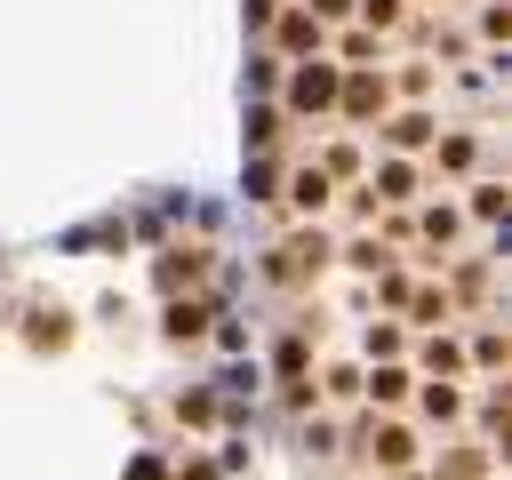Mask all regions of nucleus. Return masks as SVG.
<instances>
[{"instance_id": "1", "label": "nucleus", "mask_w": 512, "mask_h": 480, "mask_svg": "<svg viewBox=\"0 0 512 480\" xmlns=\"http://www.w3.org/2000/svg\"><path fill=\"white\" fill-rule=\"evenodd\" d=\"M336 96V72L320 64V72H296V104H328Z\"/></svg>"}]
</instances>
